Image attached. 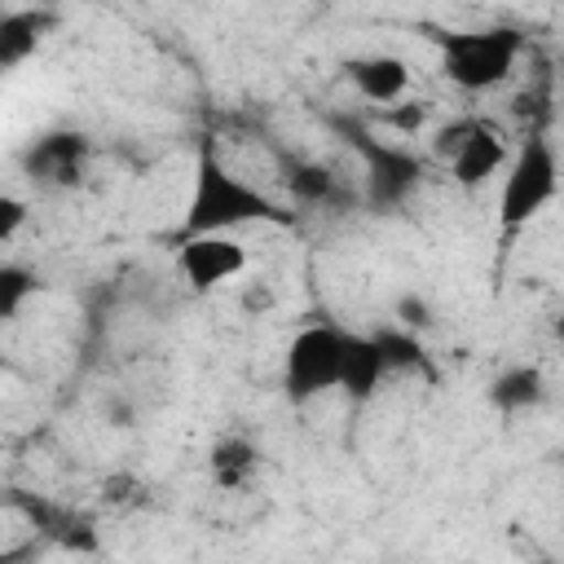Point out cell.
Instances as JSON below:
<instances>
[{"label": "cell", "instance_id": "cell-1", "mask_svg": "<svg viewBox=\"0 0 564 564\" xmlns=\"http://www.w3.org/2000/svg\"><path fill=\"white\" fill-rule=\"evenodd\" d=\"M295 216L282 212L269 194H260L256 185L238 181L212 145L198 150L194 163V189H189V207L181 220V234H229L238 225H291Z\"/></svg>", "mask_w": 564, "mask_h": 564}, {"label": "cell", "instance_id": "cell-2", "mask_svg": "<svg viewBox=\"0 0 564 564\" xmlns=\"http://www.w3.org/2000/svg\"><path fill=\"white\" fill-rule=\"evenodd\" d=\"M555 189H560V159H555L546 132L542 128H529V137L520 141V150L507 163V181H502V198H498V238H502V251L555 198Z\"/></svg>", "mask_w": 564, "mask_h": 564}, {"label": "cell", "instance_id": "cell-3", "mask_svg": "<svg viewBox=\"0 0 564 564\" xmlns=\"http://www.w3.org/2000/svg\"><path fill=\"white\" fill-rule=\"evenodd\" d=\"M330 128L361 154L366 163V207L370 212H397L423 181V159L410 154L405 145L379 141L361 119L352 115H330Z\"/></svg>", "mask_w": 564, "mask_h": 564}, {"label": "cell", "instance_id": "cell-4", "mask_svg": "<svg viewBox=\"0 0 564 564\" xmlns=\"http://www.w3.org/2000/svg\"><path fill=\"white\" fill-rule=\"evenodd\" d=\"M441 44V70L463 93H485L502 84L516 70V57L524 48V35L516 26H485V31H458L436 35Z\"/></svg>", "mask_w": 564, "mask_h": 564}, {"label": "cell", "instance_id": "cell-5", "mask_svg": "<svg viewBox=\"0 0 564 564\" xmlns=\"http://www.w3.org/2000/svg\"><path fill=\"white\" fill-rule=\"evenodd\" d=\"M339 361H344V330L330 326V322L304 326L286 344V361H282V392H286V401L304 405V401L339 388Z\"/></svg>", "mask_w": 564, "mask_h": 564}, {"label": "cell", "instance_id": "cell-6", "mask_svg": "<svg viewBox=\"0 0 564 564\" xmlns=\"http://www.w3.org/2000/svg\"><path fill=\"white\" fill-rule=\"evenodd\" d=\"M176 264L194 291H216L220 282H229L247 269V247L234 242L229 234H185Z\"/></svg>", "mask_w": 564, "mask_h": 564}, {"label": "cell", "instance_id": "cell-7", "mask_svg": "<svg viewBox=\"0 0 564 564\" xmlns=\"http://www.w3.org/2000/svg\"><path fill=\"white\" fill-rule=\"evenodd\" d=\"M84 159H88V137L57 128V132H44L35 145H26L22 172L44 189H70L84 176Z\"/></svg>", "mask_w": 564, "mask_h": 564}, {"label": "cell", "instance_id": "cell-8", "mask_svg": "<svg viewBox=\"0 0 564 564\" xmlns=\"http://www.w3.org/2000/svg\"><path fill=\"white\" fill-rule=\"evenodd\" d=\"M13 507L48 538L57 542L62 551H75V555H93L101 542H97V529L84 511L75 507H57V502H44V498H26V494H13Z\"/></svg>", "mask_w": 564, "mask_h": 564}, {"label": "cell", "instance_id": "cell-9", "mask_svg": "<svg viewBox=\"0 0 564 564\" xmlns=\"http://www.w3.org/2000/svg\"><path fill=\"white\" fill-rule=\"evenodd\" d=\"M498 167H507V141L489 119H476L471 137L458 145V154L449 159V176L463 189H480Z\"/></svg>", "mask_w": 564, "mask_h": 564}, {"label": "cell", "instance_id": "cell-10", "mask_svg": "<svg viewBox=\"0 0 564 564\" xmlns=\"http://www.w3.org/2000/svg\"><path fill=\"white\" fill-rule=\"evenodd\" d=\"M388 375V361L375 344V335H344V361H339V388L352 410H361Z\"/></svg>", "mask_w": 564, "mask_h": 564}, {"label": "cell", "instance_id": "cell-11", "mask_svg": "<svg viewBox=\"0 0 564 564\" xmlns=\"http://www.w3.org/2000/svg\"><path fill=\"white\" fill-rule=\"evenodd\" d=\"M344 79L375 106H392L405 88H410V66L392 53H366V57H348L344 62Z\"/></svg>", "mask_w": 564, "mask_h": 564}, {"label": "cell", "instance_id": "cell-12", "mask_svg": "<svg viewBox=\"0 0 564 564\" xmlns=\"http://www.w3.org/2000/svg\"><path fill=\"white\" fill-rule=\"evenodd\" d=\"M278 172H282V185L291 189V198L304 203V207H344V203H352V194L339 185V176L317 159L282 154Z\"/></svg>", "mask_w": 564, "mask_h": 564}, {"label": "cell", "instance_id": "cell-13", "mask_svg": "<svg viewBox=\"0 0 564 564\" xmlns=\"http://www.w3.org/2000/svg\"><path fill=\"white\" fill-rule=\"evenodd\" d=\"M53 13L48 9H9L4 18H0V66L4 70H13V66H22L40 44H44V35L53 31Z\"/></svg>", "mask_w": 564, "mask_h": 564}, {"label": "cell", "instance_id": "cell-14", "mask_svg": "<svg viewBox=\"0 0 564 564\" xmlns=\"http://www.w3.org/2000/svg\"><path fill=\"white\" fill-rule=\"evenodd\" d=\"M256 467H260V449L247 436H220L212 445L207 471H212V480L220 489H247L256 480Z\"/></svg>", "mask_w": 564, "mask_h": 564}, {"label": "cell", "instance_id": "cell-15", "mask_svg": "<svg viewBox=\"0 0 564 564\" xmlns=\"http://www.w3.org/2000/svg\"><path fill=\"white\" fill-rule=\"evenodd\" d=\"M375 335V344H379V352H383V361H388V375L392 370H401V375H432V361H427V348H423V339H419V330H410V326H379V330H370Z\"/></svg>", "mask_w": 564, "mask_h": 564}, {"label": "cell", "instance_id": "cell-16", "mask_svg": "<svg viewBox=\"0 0 564 564\" xmlns=\"http://www.w3.org/2000/svg\"><path fill=\"white\" fill-rule=\"evenodd\" d=\"M542 401V370L538 366H511L502 370L494 383H489V405L502 410V414H516V410H529Z\"/></svg>", "mask_w": 564, "mask_h": 564}, {"label": "cell", "instance_id": "cell-17", "mask_svg": "<svg viewBox=\"0 0 564 564\" xmlns=\"http://www.w3.org/2000/svg\"><path fill=\"white\" fill-rule=\"evenodd\" d=\"M35 273L31 269H22V264H0V317H18V308H22V300L26 295H35Z\"/></svg>", "mask_w": 564, "mask_h": 564}, {"label": "cell", "instance_id": "cell-18", "mask_svg": "<svg viewBox=\"0 0 564 564\" xmlns=\"http://www.w3.org/2000/svg\"><path fill=\"white\" fill-rule=\"evenodd\" d=\"M392 317L401 322V326H410V330H432V304L423 300V295H401L397 304H392Z\"/></svg>", "mask_w": 564, "mask_h": 564}, {"label": "cell", "instance_id": "cell-19", "mask_svg": "<svg viewBox=\"0 0 564 564\" xmlns=\"http://www.w3.org/2000/svg\"><path fill=\"white\" fill-rule=\"evenodd\" d=\"M101 498H106L110 507H137V502H145V485H141L137 476H110V480L101 485Z\"/></svg>", "mask_w": 564, "mask_h": 564}, {"label": "cell", "instance_id": "cell-20", "mask_svg": "<svg viewBox=\"0 0 564 564\" xmlns=\"http://www.w3.org/2000/svg\"><path fill=\"white\" fill-rule=\"evenodd\" d=\"M471 128H476V119H449L445 128H436V137H432V150H436L441 159H454V154H458V145L471 137Z\"/></svg>", "mask_w": 564, "mask_h": 564}, {"label": "cell", "instance_id": "cell-21", "mask_svg": "<svg viewBox=\"0 0 564 564\" xmlns=\"http://www.w3.org/2000/svg\"><path fill=\"white\" fill-rule=\"evenodd\" d=\"M22 220H26V203L13 198V194H4L0 198V242H13V234L22 229Z\"/></svg>", "mask_w": 564, "mask_h": 564}, {"label": "cell", "instance_id": "cell-22", "mask_svg": "<svg viewBox=\"0 0 564 564\" xmlns=\"http://www.w3.org/2000/svg\"><path fill=\"white\" fill-rule=\"evenodd\" d=\"M551 335L560 339V348H564V313H555V322H551Z\"/></svg>", "mask_w": 564, "mask_h": 564}]
</instances>
